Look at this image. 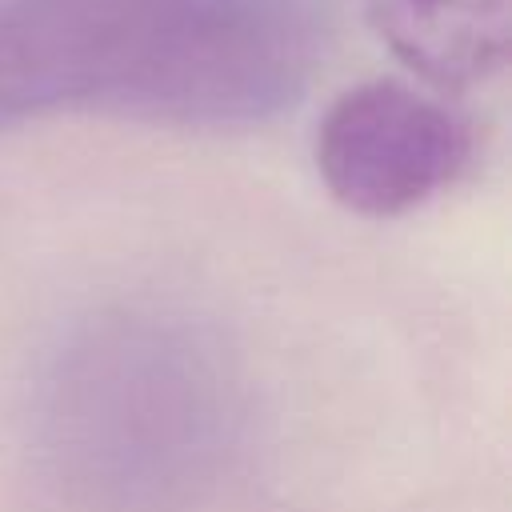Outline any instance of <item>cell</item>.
Returning a JSON list of instances; mask_svg holds the SVG:
<instances>
[{"label":"cell","instance_id":"6da1fadb","mask_svg":"<svg viewBox=\"0 0 512 512\" xmlns=\"http://www.w3.org/2000/svg\"><path fill=\"white\" fill-rule=\"evenodd\" d=\"M324 40L320 0H0V132L56 112L260 124L304 96Z\"/></svg>","mask_w":512,"mask_h":512},{"label":"cell","instance_id":"7a4b0ae2","mask_svg":"<svg viewBox=\"0 0 512 512\" xmlns=\"http://www.w3.org/2000/svg\"><path fill=\"white\" fill-rule=\"evenodd\" d=\"M472 128L436 96L400 80L340 92L316 128V168L336 204L368 220L404 216L460 180Z\"/></svg>","mask_w":512,"mask_h":512},{"label":"cell","instance_id":"3957f363","mask_svg":"<svg viewBox=\"0 0 512 512\" xmlns=\"http://www.w3.org/2000/svg\"><path fill=\"white\" fill-rule=\"evenodd\" d=\"M368 24L404 68L444 92L488 84L512 48L508 0H368Z\"/></svg>","mask_w":512,"mask_h":512}]
</instances>
